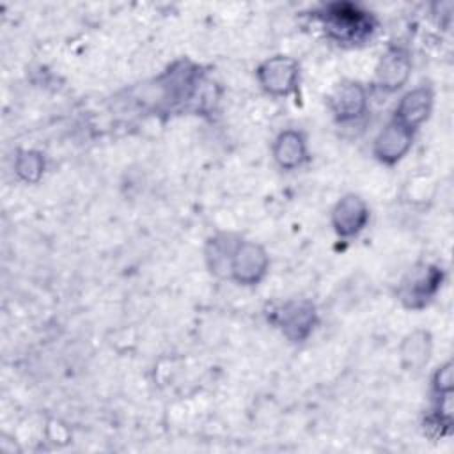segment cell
Masks as SVG:
<instances>
[{"label": "cell", "mask_w": 454, "mask_h": 454, "mask_svg": "<svg viewBox=\"0 0 454 454\" xmlns=\"http://www.w3.org/2000/svg\"><path fill=\"white\" fill-rule=\"evenodd\" d=\"M266 254L261 247L254 243H241L234 252L231 259V270L236 280L243 284H254L257 282L264 270H266Z\"/></svg>", "instance_id": "cell-1"}, {"label": "cell", "mask_w": 454, "mask_h": 454, "mask_svg": "<svg viewBox=\"0 0 454 454\" xmlns=\"http://www.w3.org/2000/svg\"><path fill=\"white\" fill-rule=\"evenodd\" d=\"M296 73H298V67L294 60L286 57H275L261 66L259 78L266 90L273 94H286L293 89Z\"/></svg>", "instance_id": "cell-2"}, {"label": "cell", "mask_w": 454, "mask_h": 454, "mask_svg": "<svg viewBox=\"0 0 454 454\" xmlns=\"http://www.w3.org/2000/svg\"><path fill=\"white\" fill-rule=\"evenodd\" d=\"M411 145V129L399 121L390 122L376 138L374 153L387 163L397 161Z\"/></svg>", "instance_id": "cell-3"}, {"label": "cell", "mask_w": 454, "mask_h": 454, "mask_svg": "<svg viewBox=\"0 0 454 454\" xmlns=\"http://www.w3.org/2000/svg\"><path fill=\"white\" fill-rule=\"evenodd\" d=\"M440 284V273L436 268H422L413 271L401 286L399 294L401 300L408 307H420L438 287Z\"/></svg>", "instance_id": "cell-4"}, {"label": "cell", "mask_w": 454, "mask_h": 454, "mask_svg": "<svg viewBox=\"0 0 454 454\" xmlns=\"http://www.w3.org/2000/svg\"><path fill=\"white\" fill-rule=\"evenodd\" d=\"M333 227L340 236L356 234L367 222V207L362 199L348 195L333 209Z\"/></svg>", "instance_id": "cell-5"}, {"label": "cell", "mask_w": 454, "mask_h": 454, "mask_svg": "<svg viewBox=\"0 0 454 454\" xmlns=\"http://www.w3.org/2000/svg\"><path fill=\"white\" fill-rule=\"evenodd\" d=\"M326 20L330 30H333L342 39H356L369 28L367 18L349 5H333Z\"/></svg>", "instance_id": "cell-6"}, {"label": "cell", "mask_w": 454, "mask_h": 454, "mask_svg": "<svg viewBox=\"0 0 454 454\" xmlns=\"http://www.w3.org/2000/svg\"><path fill=\"white\" fill-rule=\"evenodd\" d=\"M431 103H433V96L427 89H415L401 99L397 106L395 121H399L401 124L411 129L413 126L427 119L431 112Z\"/></svg>", "instance_id": "cell-7"}, {"label": "cell", "mask_w": 454, "mask_h": 454, "mask_svg": "<svg viewBox=\"0 0 454 454\" xmlns=\"http://www.w3.org/2000/svg\"><path fill=\"white\" fill-rule=\"evenodd\" d=\"M410 73V60L401 50H390L380 62L378 76L383 87L397 89L404 83Z\"/></svg>", "instance_id": "cell-8"}, {"label": "cell", "mask_w": 454, "mask_h": 454, "mask_svg": "<svg viewBox=\"0 0 454 454\" xmlns=\"http://www.w3.org/2000/svg\"><path fill=\"white\" fill-rule=\"evenodd\" d=\"M365 106V94L358 83H344L340 85L333 98L332 108L340 119H353L364 112Z\"/></svg>", "instance_id": "cell-9"}, {"label": "cell", "mask_w": 454, "mask_h": 454, "mask_svg": "<svg viewBox=\"0 0 454 454\" xmlns=\"http://www.w3.org/2000/svg\"><path fill=\"white\" fill-rule=\"evenodd\" d=\"M314 321V309L309 303H291L282 310V328L291 339H303Z\"/></svg>", "instance_id": "cell-10"}, {"label": "cell", "mask_w": 454, "mask_h": 454, "mask_svg": "<svg viewBox=\"0 0 454 454\" xmlns=\"http://www.w3.org/2000/svg\"><path fill=\"white\" fill-rule=\"evenodd\" d=\"M275 158L284 168L298 167L305 158V144L296 131H286L275 144Z\"/></svg>", "instance_id": "cell-11"}, {"label": "cell", "mask_w": 454, "mask_h": 454, "mask_svg": "<svg viewBox=\"0 0 454 454\" xmlns=\"http://www.w3.org/2000/svg\"><path fill=\"white\" fill-rule=\"evenodd\" d=\"M429 356V335L426 332L411 333L403 344V358L411 367H420Z\"/></svg>", "instance_id": "cell-12"}, {"label": "cell", "mask_w": 454, "mask_h": 454, "mask_svg": "<svg viewBox=\"0 0 454 454\" xmlns=\"http://www.w3.org/2000/svg\"><path fill=\"white\" fill-rule=\"evenodd\" d=\"M41 170L43 160L35 153H23L16 161V172L27 181H35L41 176Z\"/></svg>", "instance_id": "cell-13"}, {"label": "cell", "mask_w": 454, "mask_h": 454, "mask_svg": "<svg viewBox=\"0 0 454 454\" xmlns=\"http://www.w3.org/2000/svg\"><path fill=\"white\" fill-rule=\"evenodd\" d=\"M436 388L440 394H449L452 388V365L447 364L436 372Z\"/></svg>", "instance_id": "cell-14"}]
</instances>
